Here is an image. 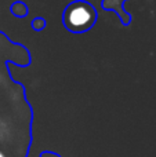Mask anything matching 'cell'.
I'll use <instances>...</instances> for the list:
<instances>
[{
	"label": "cell",
	"mask_w": 156,
	"mask_h": 157,
	"mask_svg": "<svg viewBox=\"0 0 156 157\" xmlns=\"http://www.w3.org/2000/svg\"><path fill=\"white\" fill-rule=\"evenodd\" d=\"M96 22V10L84 2H73L64 14V24L73 32H84Z\"/></svg>",
	"instance_id": "cell-1"
},
{
	"label": "cell",
	"mask_w": 156,
	"mask_h": 157,
	"mask_svg": "<svg viewBox=\"0 0 156 157\" xmlns=\"http://www.w3.org/2000/svg\"><path fill=\"white\" fill-rule=\"evenodd\" d=\"M0 157H4V155H3V153H2V152H0Z\"/></svg>",
	"instance_id": "cell-2"
}]
</instances>
